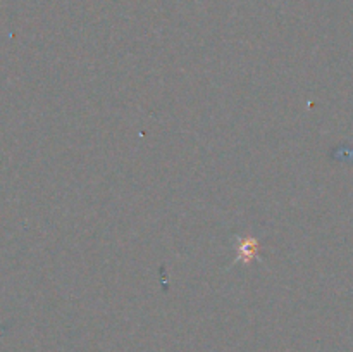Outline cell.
Returning <instances> with one entry per match:
<instances>
[{"label":"cell","instance_id":"obj_1","mask_svg":"<svg viewBox=\"0 0 353 352\" xmlns=\"http://www.w3.org/2000/svg\"><path fill=\"white\" fill-rule=\"evenodd\" d=\"M259 240L254 237H238L236 245V261L252 262L257 257Z\"/></svg>","mask_w":353,"mask_h":352}]
</instances>
